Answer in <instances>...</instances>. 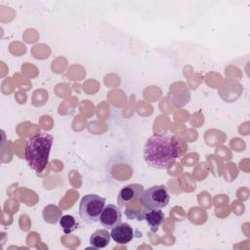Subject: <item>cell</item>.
I'll return each mask as SVG.
<instances>
[{"label":"cell","instance_id":"5b68a950","mask_svg":"<svg viewBox=\"0 0 250 250\" xmlns=\"http://www.w3.org/2000/svg\"><path fill=\"white\" fill-rule=\"evenodd\" d=\"M143 191L144 187L141 184H130L123 187L117 195V203L119 204V207H125L137 203Z\"/></svg>","mask_w":250,"mask_h":250},{"label":"cell","instance_id":"30bf717a","mask_svg":"<svg viewBox=\"0 0 250 250\" xmlns=\"http://www.w3.org/2000/svg\"><path fill=\"white\" fill-rule=\"evenodd\" d=\"M62 216V211L55 204L46 205L42 211V218L48 224L56 225L58 222H60Z\"/></svg>","mask_w":250,"mask_h":250},{"label":"cell","instance_id":"277c9868","mask_svg":"<svg viewBox=\"0 0 250 250\" xmlns=\"http://www.w3.org/2000/svg\"><path fill=\"white\" fill-rule=\"evenodd\" d=\"M139 201L146 211L152 209H161L167 206L169 203L170 195L165 186L158 185L144 190Z\"/></svg>","mask_w":250,"mask_h":250},{"label":"cell","instance_id":"8992f818","mask_svg":"<svg viewBox=\"0 0 250 250\" xmlns=\"http://www.w3.org/2000/svg\"><path fill=\"white\" fill-rule=\"evenodd\" d=\"M122 221V213L119 207L114 204H107L104 206L100 216V224L106 229H111L119 225Z\"/></svg>","mask_w":250,"mask_h":250},{"label":"cell","instance_id":"ba28073f","mask_svg":"<svg viewBox=\"0 0 250 250\" xmlns=\"http://www.w3.org/2000/svg\"><path fill=\"white\" fill-rule=\"evenodd\" d=\"M144 219L146 221L147 225L150 228V230L152 232H156L158 230V228L163 224L165 215L160 209H152L146 211L144 215Z\"/></svg>","mask_w":250,"mask_h":250},{"label":"cell","instance_id":"7a4b0ae2","mask_svg":"<svg viewBox=\"0 0 250 250\" xmlns=\"http://www.w3.org/2000/svg\"><path fill=\"white\" fill-rule=\"evenodd\" d=\"M53 143L54 137L46 132L36 134L26 142L24 157L32 170L39 173L46 168Z\"/></svg>","mask_w":250,"mask_h":250},{"label":"cell","instance_id":"8fae6325","mask_svg":"<svg viewBox=\"0 0 250 250\" xmlns=\"http://www.w3.org/2000/svg\"><path fill=\"white\" fill-rule=\"evenodd\" d=\"M60 226L65 234L73 232L78 228V223L76 219L71 215H62L60 220Z\"/></svg>","mask_w":250,"mask_h":250},{"label":"cell","instance_id":"52a82bcc","mask_svg":"<svg viewBox=\"0 0 250 250\" xmlns=\"http://www.w3.org/2000/svg\"><path fill=\"white\" fill-rule=\"evenodd\" d=\"M110 236L118 244H127L134 238V229L127 223H120L111 229Z\"/></svg>","mask_w":250,"mask_h":250},{"label":"cell","instance_id":"9c48e42d","mask_svg":"<svg viewBox=\"0 0 250 250\" xmlns=\"http://www.w3.org/2000/svg\"><path fill=\"white\" fill-rule=\"evenodd\" d=\"M110 233L107 231L106 229H97L96 231H94L91 236H90V244L97 248V249H101V248H104L108 245L109 241H110Z\"/></svg>","mask_w":250,"mask_h":250},{"label":"cell","instance_id":"6da1fadb","mask_svg":"<svg viewBox=\"0 0 250 250\" xmlns=\"http://www.w3.org/2000/svg\"><path fill=\"white\" fill-rule=\"evenodd\" d=\"M179 157L178 148L169 134L158 133L149 137L144 146V159L155 169H168Z\"/></svg>","mask_w":250,"mask_h":250},{"label":"cell","instance_id":"3957f363","mask_svg":"<svg viewBox=\"0 0 250 250\" xmlns=\"http://www.w3.org/2000/svg\"><path fill=\"white\" fill-rule=\"evenodd\" d=\"M105 206V198L97 194L84 195L79 203V216L88 225L99 222L102 211Z\"/></svg>","mask_w":250,"mask_h":250}]
</instances>
